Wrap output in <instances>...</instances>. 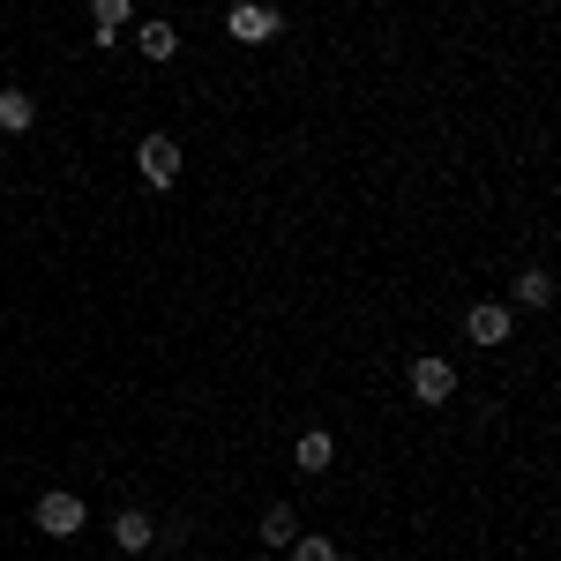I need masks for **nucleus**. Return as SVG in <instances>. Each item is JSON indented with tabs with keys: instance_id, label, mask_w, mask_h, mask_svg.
<instances>
[{
	"instance_id": "obj_14",
	"label": "nucleus",
	"mask_w": 561,
	"mask_h": 561,
	"mask_svg": "<svg viewBox=\"0 0 561 561\" xmlns=\"http://www.w3.org/2000/svg\"><path fill=\"white\" fill-rule=\"evenodd\" d=\"M0 165H8V158H0Z\"/></svg>"
},
{
	"instance_id": "obj_8",
	"label": "nucleus",
	"mask_w": 561,
	"mask_h": 561,
	"mask_svg": "<svg viewBox=\"0 0 561 561\" xmlns=\"http://www.w3.org/2000/svg\"><path fill=\"white\" fill-rule=\"evenodd\" d=\"M150 539H158V524L142 517V510H121V517H113V547H121V554H150Z\"/></svg>"
},
{
	"instance_id": "obj_1",
	"label": "nucleus",
	"mask_w": 561,
	"mask_h": 561,
	"mask_svg": "<svg viewBox=\"0 0 561 561\" xmlns=\"http://www.w3.org/2000/svg\"><path fill=\"white\" fill-rule=\"evenodd\" d=\"M180 165H187V158H180L173 135H142V142H135V173H142V187H158V195H165V187L180 180Z\"/></svg>"
},
{
	"instance_id": "obj_2",
	"label": "nucleus",
	"mask_w": 561,
	"mask_h": 561,
	"mask_svg": "<svg viewBox=\"0 0 561 561\" xmlns=\"http://www.w3.org/2000/svg\"><path fill=\"white\" fill-rule=\"evenodd\" d=\"M83 524H90L83 494H68V486H53V494H38V531H45V539H76Z\"/></svg>"
},
{
	"instance_id": "obj_13",
	"label": "nucleus",
	"mask_w": 561,
	"mask_h": 561,
	"mask_svg": "<svg viewBox=\"0 0 561 561\" xmlns=\"http://www.w3.org/2000/svg\"><path fill=\"white\" fill-rule=\"evenodd\" d=\"M128 23V0H90V31H121Z\"/></svg>"
},
{
	"instance_id": "obj_11",
	"label": "nucleus",
	"mask_w": 561,
	"mask_h": 561,
	"mask_svg": "<svg viewBox=\"0 0 561 561\" xmlns=\"http://www.w3.org/2000/svg\"><path fill=\"white\" fill-rule=\"evenodd\" d=\"M517 300L524 307H547V300H554V270H539V262H531V270L517 277Z\"/></svg>"
},
{
	"instance_id": "obj_5",
	"label": "nucleus",
	"mask_w": 561,
	"mask_h": 561,
	"mask_svg": "<svg viewBox=\"0 0 561 561\" xmlns=\"http://www.w3.org/2000/svg\"><path fill=\"white\" fill-rule=\"evenodd\" d=\"M225 38L270 45V38H277V8H262V0H240V8H225Z\"/></svg>"
},
{
	"instance_id": "obj_10",
	"label": "nucleus",
	"mask_w": 561,
	"mask_h": 561,
	"mask_svg": "<svg viewBox=\"0 0 561 561\" xmlns=\"http://www.w3.org/2000/svg\"><path fill=\"white\" fill-rule=\"evenodd\" d=\"M0 128L8 135H23V128H38V98H31V90H0Z\"/></svg>"
},
{
	"instance_id": "obj_4",
	"label": "nucleus",
	"mask_w": 561,
	"mask_h": 561,
	"mask_svg": "<svg viewBox=\"0 0 561 561\" xmlns=\"http://www.w3.org/2000/svg\"><path fill=\"white\" fill-rule=\"evenodd\" d=\"M465 337H472V345H510V337H517V314L502 300H472L465 307Z\"/></svg>"
},
{
	"instance_id": "obj_3",
	"label": "nucleus",
	"mask_w": 561,
	"mask_h": 561,
	"mask_svg": "<svg viewBox=\"0 0 561 561\" xmlns=\"http://www.w3.org/2000/svg\"><path fill=\"white\" fill-rule=\"evenodd\" d=\"M404 382H412L420 404H449V397H457V359L427 352V359H412V375H404Z\"/></svg>"
},
{
	"instance_id": "obj_9",
	"label": "nucleus",
	"mask_w": 561,
	"mask_h": 561,
	"mask_svg": "<svg viewBox=\"0 0 561 561\" xmlns=\"http://www.w3.org/2000/svg\"><path fill=\"white\" fill-rule=\"evenodd\" d=\"M255 539L270 547V554H277V547H293V539H300V517H293V502H277V510H262Z\"/></svg>"
},
{
	"instance_id": "obj_7",
	"label": "nucleus",
	"mask_w": 561,
	"mask_h": 561,
	"mask_svg": "<svg viewBox=\"0 0 561 561\" xmlns=\"http://www.w3.org/2000/svg\"><path fill=\"white\" fill-rule=\"evenodd\" d=\"M135 53H142V60H158V68H165V60H173V53H180V31H173V23H165V15H150V23H142V31H135Z\"/></svg>"
},
{
	"instance_id": "obj_6",
	"label": "nucleus",
	"mask_w": 561,
	"mask_h": 561,
	"mask_svg": "<svg viewBox=\"0 0 561 561\" xmlns=\"http://www.w3.org/2000/svg\"><path fill=\"white\" fill-rule=\"evenodd\" d=\"M293 465H300V472H330V465H337V434H330V427H307L300 442H293Z\"/></svg>"
},
{
	"instance_id": "obj_12",
	"label": "nucleus",
	"mask_w": 561,
	"mask_h": 561,
	"mask_svg": "<svg viewBox=\"0 0 561 561\" xmlns=\"http://www.w3.org/2000/svg\"><path fill=\"white\" fill-rule=\"evenodd\" d=\"M293 561H345V554H337V539L307 531V539H293Z\"/></svg>"
}]
</instances>
